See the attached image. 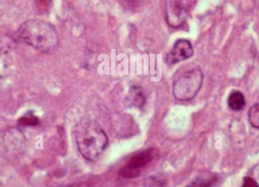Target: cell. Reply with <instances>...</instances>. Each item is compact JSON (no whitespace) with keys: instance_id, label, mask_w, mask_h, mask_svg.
Listing matches in <instances>:
<instances>
[{"instance_id":"6da1fadb","label":"cell","mask_w":259,"mask_h":187,"mask_svg":"<svg viewBox=\"0 0 259 187\" xmlns=\"http://www.w3.org/2000/svg\"><path fill=\"white\" fill-rule=\"evenodd\" d=\"M75 136L79 153L88 161L97 160L109 143L105 131L97 123L90 120L78 122L75 127Z\"/></svg>"},{"instance_id":"7a4b0ae2","label":"cell","mask_w":259,"mask_h":187,"mask_svg":"<svg viewBox=\"0 0 259 187\" xmlns=\"http://www.w3.org/2000/svg\"><path fill=\"white\" fill-rule=\"evenodd\" d=\"M17 37L42 53L54 51L58 45V33L54 27L41 19L25 21L18 28Z\"/></svg>"},{"instance_id":"3957f363","label":"cell","mask_w":259,"mask_h":187,"mask_svg":"<svg viewBox=\"0 0 259 187\" xmlns=\"http://www.w3.org/2000/svg\"><path fill=\"white\" fill-rule=\"evenodd\" d=\"M203 74L200 68L184 71L173 83V94L180 101H189L197 96L201 89Z\"/></svg>"},{"instance_id":"277c9868","label":"cell","mask_w":259,"mask_h":187,"mask_svg":"<svg viewBox=\"0 0 259 187\" xmlns=\"http://www.w3.org/2000/svg\"><path fill=\"white\" fill-rule=\"evenodd\" d=\"M155 150L154 149H146L137 153L131 158L119 174L124 178H134L141 174L142 169L148 165L155 158Z\"/></svg>"},{"instance_id":"5b68a950","label":"cell","mask_w":259,"mask_h":187,"mask_svg":"<svg viewBox=\"0 0 259 187\" xmlns=\"http://www.w3.org/2000/svg\"><path fill=\"white\" fill-rule=\"evenodd\" d=\"M193 48L191 43L187 40H177L173 45L172 51L168 54L166 61L169 65H174L183 60L193 56Z\"/></svg>"},{"instance_id":"8992f818","label":"cell","mask_w":259,"mask_h":187,"mask_svg":"<svg viewBox=\"0 0 259 187\" xmlns=\"http://www.w3.org/2000/svg\"><path fill=\"white\" fill-rule=\"evenodd\" d=\"M168 24L173 28L181 26L186 19V11L176 0L169 1L166 7Z\"/></svg>"},{"instance_id":"52a82bcc","label":"cell","mask_w":259,"mask_h":187,"mask_svg":"<svg viewBox=\"0 0 259 187\" xmlns=\"http://www.w3.org/2000/svg\"><path fill=\"white\" fill-rule=\"evenodd\" d=\"M130 103L136 108H142L145 103V96L142 88L133 86L130 91Z\"/></svg>"},{"instance_id":"ba28073f","label":"cell","mask_w":259,"mask_h":187,"mask_svg":"<svg viewBox=\"0 0 259 187\" xmlns=\"http://www.w3.org/2000/svg\"><path fill=\"white\" fill-rule=\"evenodd\" d=\"M228 106L231 109L239 111L244 108L246 100L243 93L239 91L233 92L228 98Z\"/></svg>"},{"instance_id":"9c48e42d","label":"cell","mask_w":259,"mask_h":187,"mask_svg":"<svg viewBox=\"0 0 259 187\" xmlns=\"http://www.w3.org/2000/svg\"><path fill=\"white\" fill-rule=\"evenodd\" d=\"M216 177H209L206 178L199 177L192 181L187 187H211L216 183Z\"/></svg>"},{"instance_id":"30bf717a","label":"cell","mask_w":259,"mask_h":187,"mask_svg":"<svg viewBox=\"0 0 259 187\" xmlns=\"http://www.w3.org/2000/svg\"><path fill=\"white\" fill-rule=\"evenodd\" d=\"M248 118L253 128L259 129V103H256L250 108Z\"/></svg>"},{"instance_id":"8fae6325","label":"cell","mask_w":259,"mask_h":187,"mask_svg":"<svg viewBox=\"0 0 259 187\" xmlns=\"http://www.w3.org/2000/svg\"><path fill=\"white\" fill-rule=\"evenodd\" d=\"M39 124H40V120L32 114H26L18 121V125L20 127H25V128L35 127Z\"/></svg>"},{"instance_id":"7c38bea8","label":"cell","mask_w":259,"mask_h":187,"mask_svg":"<svg viewBox=\"0 0 259 187\" xmlns=\"http://www.w3.org/2000/svg\"><path fill=\"white\" fill-rule=\"evenodd\" d=\"M166 185V181L165 180L158 177H149V179H147L146 181L144 184V187H165Z\"/></svg>"},{"instance_id":"4fadbf2b","label":"cell","mask_w":259,"mask_h":187,"mask_svg":"<svg viewBox=\"0 0 259 187\" xmlns=\"http://www.w3.org/2000/svg\"><path fill=\"white\" fill-rule=\"evenodd\" d=\"M242 187H259V185L252 177H246L243 180V184Z\"/></svg>"}]
</instances>
